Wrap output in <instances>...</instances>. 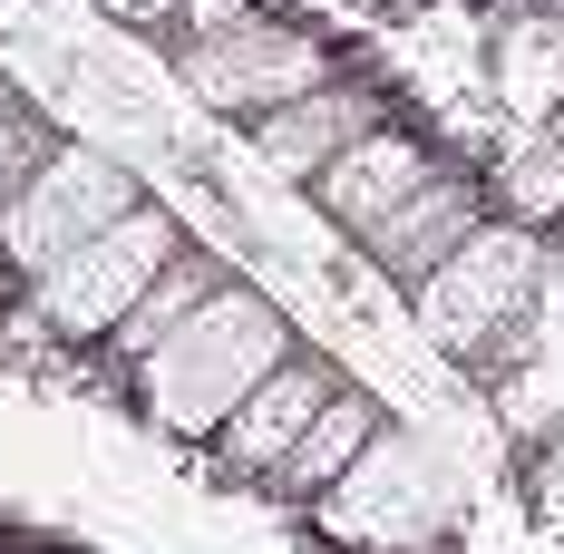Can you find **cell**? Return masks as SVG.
I'll return each instance as SVG.
<instances>
[{
    "instance_id": "obj_1",
    "label": "cell",
    "mask_w": 564,
    "mask_h": 554,
    "mask_svg": "<svg viewBox=\"0 0 564 554\" xmlns=\"http://www.w3.org/2000/svg\"><path fill=\"white\" fill-rule=\"evenodd\" d=\"M302 340H292V322H282L273 292H253V282H225L195 322L175 340H156L127 380H137V409L166 428V438H195L215 447V428H225L234 409L253 399V380L263 370H282Z\"/></svg>"
},
{
    "instance_id": "obj_2",
    "label": "cell",
    "mask_w": 564,
    "mask_h": 554,
    "mask_svg": "<svg viewBox=\"0 0 564 554\" xmlns=\"http://www.w3.org/2000/svg\"><path fill=\"white\" fill-rule=\"evenodd\" d=\"M535 302H545V233L516 224V215H487L429 282H409L419 332L448 360H477V370L516 350V332L535 322Z\"/></svg>"
},
{
    "instance_id": "obj_3",
    "label": "cell",
    "mask_w": 564,
    "mask_h": 554,
    "mask_svg": "<svg viewBox=\"0 0 564 554\" xmlns=\"http://www.w3.org/2000/svg\"><path fill=\"white\" fill-rule=\"evenodd\" d=\"M127 205H147V185L117 166L108 146H88V137H58L40 166L10 185V205H0V263L10 273H50L58 253H78L88 233H108Z\"/></svg>"
},
{
    "instance_id": "obj_4",
    "label": "cell",
    "mask_w": 564,
    "mask_h": 554,
    "mask_svg": "<svg viewBox=\"0 0 564 554\" xmlns=\"http://www.w3.org/2000/svg\"><path fill=\"white\" fill-rule=\"evenodd\" d=\"M175 253H185V224L166 205H127L108 233H88L78 253H58L50 273L30 282V312L50 322L58 340H108L127 312H137V292L166 273Z\"/></svg>"
},
{
    "instance_id": "obj_5",
    "label": "cell",
    "mask_w": 564,
    "mask_h": 554,
    "mask_svg": "<svg viewBox=\"0 0 564 554\" xmlns=\"http://www.w3.org/2000/svg\"><path fill=\"white\" fill-rule=\"evenodd\" d=\"M175 78L205 98L215 117H273L292 108L302 88H322L332 78V50L302 30V20H273V10H253V20H234L215 40H175Z\"/></svg>"
},
{
    "instance_id": "obj_6",
    "label": "cell",
    "mask_w": 564,
    "mask_h": 554,
    "mask_svg": "<svg viewBox=\"0 0 564 554\" xmlns=\"http://www.w3.org/2000/svg\"><path fill=\"white\" fill-rule=\"evenodd\" d=\"M438 515H448V487H438V457L409 438V428H380L360 447V467L322 497V525L340 545H370V554H409V545H438Z\"/></svg>"
},
{
    "instance_id": "obj_7",
    "label": "cell",
    "mask_w": 564,
    "mask_h": 554,
    "mask_svg": "<svg viewBox=\"0 0 564 554\" xmlns=\"http://www.w3.org/2000/svg\"><path fill=\"white\" fill-rule=\"evenodd\" d=\"M390 117V88L380 78H350V68H332L322 88H302L292 108H273V117H253V156L273 175H292V185H312V175L332 166L350 137H370Z\"/></svg>"
},
{
    "instance_id": "obj_8",
    "label": "cell",
    "mask_w": 564,
    "mask_h": 554,
    "mask_svg": "<svg viewBox=\"0 0 564 554\" xmlns=\"http://www.w3.org/2000/svg\"><path fill=\"white\" fill-rule=\"evenodd\" d=\"M429 175H438V146H429L419 127L380 117L370 137H350V146H340L332 166L312 175V205H322V215H332L340 233L360 243V233H370V224L390 215V205H409V195H419Z\"/></svg>"
},
{
    "instance_id": "obj_9",
    "label": "cell",
    "mask_w": 564,
    "mask_h": 554,
    "mask_svg": "<svg viewBox=\"0 0 564 554\" xmlns=\"http://www.w3.org/2000/svg\"><path fill=\"white\" fill-rule=\"evenodd\" d=\"M477 224H487V195H477V175L438 166L419 195H409V205H390V215L360 233V253H370V273H380V282H399V292H409V282L438 273V263H448V253L477 233Z\"/></svg>"
},
{
    "instance_id": "obj_10",
    "label": "cell",
    "mask_w": 564,
    "mask_h": 554,
    "mask_svg": "<svg viewBox=\"0 0 564 554\" xmlns=\"http://www.w3.org/2000/svg\"><path fill=\"white\" fill-rule=\"evenodd\" d=\"M332 389H340V370L322 360V350H292L282 370H263V380H253V399H243L225 428H215V457H225V477H273L282 447L312 428V409H322Z\"/></svg>"
},
{
    "instance_id": "obj_11",
    "label": "cell",
    "mask_w": 564,
    "mask_h": 554,
    "mask_svg": "<svg viewBox=\"0 0 564 554\" xmlns=\"http://www.w3.org/2000/svg\"><path fill=\"white\" fill-rule=\"evenodd\" d=\"M380 428H390V409H380L370 389H350V380H340L332 399L312 409V428L282 447V467L263 477V487H273V497H292V506H322V497L340 487V477L360 467V447L380 438Z\"/></svg>"
},
{
    "instance_id": "obj_12",
    "label": "cell",
    "mask_w": 564,
    "mask_h": 554,
    "mask_svg": "<svg viewBox=\"0 0 564 554\" xmlns=\"http://www.w3.org/2000/svg\"><path fill=\"white\" fill-rule=\"evenodd\" d=\"M225 282H234V273L215 263V253H195V243H185V253H175L166 273H156L147 292H137V312H127V322H117V332L98 340V350H117V360L137 370V360H147L156 340H175L185 322H195V312H205V302H215V292H225Z\"/></svg>"
},
{
    "instance_id": "obj_13",
    "label": "cell",
    "mask_w": 564,
    "mask_h": 554,
    "mask_svg": "<svg viewBox=\"0 0 564 554\" xmlns=\"http://www.w3.org/2000/svg\"><path fill=\"white\" fill-rule=\"evenodd\" d=\"M497 98L516 117H555L564 108V30L555 20H516L497 40Z\"/></svg>"
},
{
    "instance_id": "obj_14",
    "label": "cell",
    "mask_w": 564,
    "mask_h": 554,
    "mask_svg": "<svg viewBox=\"0 0 564 554\" xmlns=\"http://www.w3.org/2000/svg\"><path fill=\"white\" fill-rule=\"evenodd\" d=\"M507 195H516V224L525 215H564V146L555 137H525L507 156Z\"/></svg>"
},
{
    "instance_id": "obj_15",
    "label": "cell",
    "mask_w": 564,
    "mask_h": 554,
    "mask_svg": "<svg viewBox=\"0 0 564 554\" xmlns=\"http://www.w3.org/2000/svg\"><path fill=\"white\" fill-rule=\"evenodd\" d=\"M50 146H58V127H50L40 108H30L20 88H0V205H10V185H20V175L40 166Z\"/></svg>"
},
{
    "instance_id": "obj_16",
    "label": "cell",
    "mask_w": 564,
    "mask_h": 554,
    "mask_svg": "<svg viewBox=\"0 0 564 554\" xmlns=\"http://www.w3.org/2000/svg\"><path fill=\"white\" fill-rule=\"evenodd\" d=\"M234 20H253V0H185V10H175V40H215Z\"/></svg>"
},
{
    "instance_id": "obj_17",
    "label": "cell",
    "mask_w": 564,
    "mask_h": 554,
    "mask_svg": "<svg viewBox=\"0 0 564 554\" xmlns=\"http://www.w3.org/2000/svg\"><path fill=\"white\" fill-rule=\"evenodd\" d=\"M98 10L127 20V30H175V10H185V0H98Z\"/></svg>"
}]
</instances>
